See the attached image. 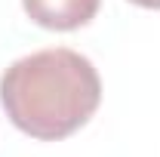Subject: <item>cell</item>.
I'll use <instances>...</instances> for the list:
<instances>
[{
	"label": "cell",
	"instance_id": "2",
	"mask_svg": "<svg viewBox=\"0 0 160 157\" xmlns=\"http://www.w3.org/2000/svg\"><path fill=\"white\" fill-rule=\"evenodd\" d=\"M28 19L49 31H74L96 19L102 0H22Z\"/></svg>",
	"mask_w": 160,
	"mask_h": 157
},
{
	"label": "cell",
	"instance_id": "3",
	"mask_svg": "<svg viewBox=\"0 0 160 157\" xmlns=\"http://www.w3.org/2000/svg\"><path fill=\"white\" fill-rule=\"evenodd\" d=\"M129 3H136L142 9H160V0H129Z\"/></svg>",
	"mask_w": 160,
	"mask_h": 157
},
{
	"label": "cell",
	"instance_id": "1",
	"mask_svg": "<svg viewBox=\"0 0 160 157\" xmlns=\"http://www.w3.org/2000/svg\"><path fill=\"white\" fill-rule=\"evenodd\" d=\"M102 102L92 62L74 49L52 46L12 62L0 77V105L12 126L40 142L77 133Z\"/></svg>",
	"mask_w": 160,
	"mask_h": 157
}]
</instances>
